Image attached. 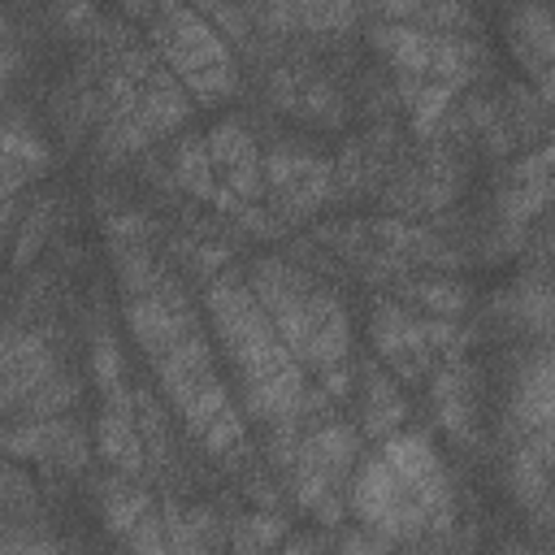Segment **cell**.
<instances>
[{
	"label": "cell",
	"mask_w": 555,
	"mask_h": 555,
	"mask_svg": "<svg viewBox=\"0 0 555 555\" xmlns=\"http://www.w3.org/2000/svg\"><path fill=\"white\" fill-rule=\"evenodd\" d=\"M243 273L278 338L308 373L351 360V317L334 286L291 256H256Z\"/></svg>",
	"instance_id": "obj_1"
},
{
	"label": "cell",
	"mask_w": 555,
	"mask_h": 555,
	"mask_svg": "<svg viewBox=\"0 0 555 555\" xmlns=\"http://www.w3.org/2000/svg\"><path fill=\"white\" fill-rule=\"evenodd\" d=\"M121 17H139L156 56L178 74L195 104H217L238 91V61L225 35L204 17V9H134L126 4Z\"/></svg>",
	"instance_id": "obj_2"
},
{
	"label": "cell",
	"mask_w": 555,
	"mask_h": 555,
	"mask_svg": "<svg viewBox=\"0 0 555 555\" xmlns=\"http://www.w3.org/2000/svg\"><path fill=\"white\" fill-rule=\"evenodd\" d=\"M347 499H351V516H356L360 525H369V529L395 538L399 546H408V542H425L434 516L447 512V507L455 503V499H451V503H434V499H425V494H421L416 486H408V481H403L377 451L360 460Z\"/></svg>",
	"instance_id": "obj_3"
},
{
	"label": "cell",
	"mask_w": 555,
	"mask_h": 555,
	"mask_svg": "<svg viewBox=\"0 0 555 555\" xmlns=\"http://www.w3.org/2000/svg\"><path fill=\"white\" fill-rule=\"evenodd\" d=\"M121 308H126V330H130V338L143 347L147 360H156V356L169 351L178 338H186V334L199 330V308H195V299L186 295V286H182L173 273H169L160 286L121 299Z\"/></svg>",
	"instance_id": "obj_4"
},
{
	"label": "cell",
	"mask_w": 555,
	"mask_h": 555,
	"mask_svg": "<svg viewBox=\"0 0 555 555\" xmlns=\"http://www.w3.org/2000/svg\"><path fill=\"white\" fill-rule=\"evenodd\" d=\"M204 139H208V160H212L221 186L238 204H260V195H264V147H260L256 130L247 126V117L225 113L204 130Z\"/></svg>",
	"instance_id": "obj_5"
},
{
	"label": "cell",
	"mask_w": 555,
	"mask_h": 555,
	"mask_svg": "<svg viewBox=\"0 0 555 555\" xmlns=\"http://www.w3.org/2000/svg\"><path fill=\"white\" fill-rule=\"evenodd\" d=\"M9 460H35L61 473H82L91 460V438L74 416H48V421H9L4 429Z\"/></svg>",
	"instance_id": "obj_6"
},
{
	"label": "cell",
	"mask_w": 555,
	"mask_h": 555,
	"mask_svg": "<svg viewBox=\"0 0 555 555\" xmlns=\"http://www.w3.org/2000/svg\"><path fill=\"white\" fill-rule=\"evenodd\" d=\"M61 360L56 351L48 347V334L43 330H22L17 321L9 325L4 334V351H0V382H4V412L13 416L43 382L61 377Z\"/></svg>",
	"instance_id": "obj_7"
},
{
	"label": "cell",
	"mask_w": 555,
	"mask_h": 555,
	"mask_svg": "<svg viewBox=\"0 0 555 555\" xmlns=\"http://www.w3.org/2000/svg\"><path fill=\"white\" fill-rule=\"evenodd\" d=\"M95 455L113 473H121V477H143L152 468L147 442L139 434V416H134V386L126 395L100 399V412H95Z\"/></svg>",
	"instance_id": "obj_8"
},
{
	"label": "cell",
	"mask_w": 555,
	"mask_h": 555,
	"mask_svg": "<svg viewBox=\"0 0 555 555\" xmlns=\"http://www.w3.org/2000/svg\"><path fill=\"white\" fill-rule=\"evenodd\" d=\"M212 338H208V330L199 325L195 334H186V338H178L169 351H160L156 360H152V373H156V390L165 395V403L169 408H186L204 386H212L221 373L212 369Z\"/></svg>",
	"instance_id": "obj_9"
},
{
	"label": "cell",
	"mask_w": 555,
	"mask_h": 555,
	"mask_svg": "<svg viewBox=\"0 0 555 555\" xmlns=\"http://www.w3.org/2000/svg\"><path fill=\"white\" fill-rule=\"evenodd\" d=\"M360 416H356V425H360V434H364V442H386L390 434H399V429H408V395H403V386H399V377L386 369V364H377V360H364L360 364Z\"/></svg>",
	"instance_id": "obj_10"
},
{
	"label": "cell",
	"mask_w": 555,
	"mask_h": 555,
	"mask_svg": "<svg viewBox=\"0 0 555 555\" xmlns=\"http://www.w3.org/2000/svg\"><path fill=\"white\" fill-rule=\"evenodd\" d=\"M191 108H195V100H191V91L178 82V74L160 61L143 82H139V108H134V126H139V134L147 139V143H156V139H165V134H173V130H182L186 126V117H191Z\"/></svg>",
	"instance_id": "obj_11"
},
{
	"label": "cell",
	"mask_w": 555,
	"mask_h": 555,
	"mask_svg": "<svg viewBox=\"0 0 555 555\" xmlns=\"http://www.w3.org/2000/svg\"><path fill=\"white\" fill-rule=\"evenodd\" d=\"M95 507H100L104 529L126 542V538L139 529V520L156 512V499H152V490L143 486V477L108 473V477H100V486H95Z\"/></svg>",
	"instance_id": "obj_12"
},
{
	"label": "cell",
	"mask_w": 555,
	"mask_h": 555,
	"mask_svg": "<svg viewBox=\"0 0 555 555\" xmlns=\"http://www.w3.org/2000/svg\"><path fill=\"white\" fill-rule=\"evenodd\" d=\"M503 35L520 69H529V78H538L555 61V13L551 9H512L503 17Z\"/></svg>",
	"instance_id": "obj_13"
},
{
	"label": "cell",
	"mask_w": 555,
	"mask_h": 555,
	"mask_svg": "<svg viewBox=\"0 0 555 555\" xmlns=\"http://www.w3.org/2000/svg\"><path fill=\"white\" fill-rule=\"evenodd\" d=\"M503 477H507V490L516 499V507L529 516L533 507H542L551 494H555V473L546 468L542 451L529 442V438H512L507 447V460H503Z\"/></svg>",
	"instance_id": "obj_14"
},
{
	"label": "cell",
	"mask_w": 555,
	"mask_h": 555,
	"mask_svg": "<svg viewBox=\"0 0 555 555\" xmlns=\"http://www.w3.org/2000/svg\"><path fill=\"white\" fill-rule=\"evenodd\" d=\"M373 48L390 61L395 74L429 78V56H434V30L421 22H382L373 26Z\"/></svg>",
	"instance_id": "obj_15"
},
{
	"label": "cell",
	"mask_w": 555,
	"mask_h": 555,
	"mask_svg": "<svg viewBox=\"0 0 555 555\" xmlns=\"http://www.w3.org/2000/svg\"><path fill=\"white\" fill-rule=\"evenodd\" d=\"M403 308L421 312V317H442V321H460L468 312V286L460 278H442V273H429V278H403L390 286Z\"/></svg>",
	"instance_id": "obj_16"
},
{
	"label": "cell",
	"mask_w": 555,
	"mask_h": 555,
	"mask_svg": "<svg viewBox=\"0 0 555 555\" xmlns=\"http://www.w3.org/2000/svg\"><path fill=\"white\" fill-rule=\"evenodd\" d=\"M395 91H399V104L408 108L412 130L421 139H434L451 121L455 95H460V91H451V87H442L434 78H412V74H395Z\"/></svg>",
	"instance_id": "obj_17"
},
{
	"label": "cell",
	"mask_w": 555,
	"mask_h": 555,
	"mask_svg": "<svg viewBox=\"0 0 555 555\" xmlns=\"http://www.w3.org/2000/svg\"><path fill=\"white\" fill-rule=\"evenodd\" d=\"M481 43L464 30H434V56H429V78L451 87V91H464L468 82H477L481 74Z\"/></svg>",
	"instance_id": "obj_18"
},
{
	"label": "cell",
	"mask_w": 555,
	"mask_h": 555,
	"mask_svg": "<svg viewBox=\"0 0 555 555\" xmlns=\"http://www.w3.org/2000/svg\"><path fill=\"white\" fill-rule=\"evenodd\" d=\"M291 538V520L278 507H243L230 516V555H278V546Z\"/></svg>",
	"instance_id": "obj_19"
},
{
	"label": "cell",
	"mask_w": 555,
	"mask_h": 555,
	"mask_svg": "<svg viewBox=\"0 0 555 555\" xmlns=\"http://www.w3.org/2000/svg\"><path fill=\"white\" fill-rule=\"evenodd\" d=\"M551 208H555V182L551 178H516V173L503 178V191H499V217H503V225L529 230Z\"/></svg>",
	"instance_id": "obj_20"
},
{
	"label": "cell",
	"mask_w": 555,
	"mask_h": 555,
	"mask_svg": "<svg viewBox=\"0 0 555 555\" xmlns=\"http://www.w3.org/2000/svg\"><path fill=\"white\" fill-rule=\"evenodd\" d=\"M134 416H139V434L147 442V460L156 473H165L169 464V408L165 395L152 386H134Z\"/></svg>",
	"instance_id": "obj_21"
},
{
	"label": "cell",
	"mask_w": 555,
	"mask_h": 555,
	"mask_svg": "<svg viewBox=\"0 0 555 555\" xmlns=\"http://www.w3.org/2000/svg\"><path fill=\"white\" fill-rule=\"evenodd\" d=\"M91 377L100 386V399L130 390V382H126V356H121L117 338L108 330H100V325L91 330Z\"/></svg>",
	"instance_id": "obj_22"
},
{
	"label": "cell",
	"mask_w": 555,
	"mask_h": 555,
	"mask_svg": "<svg viewBox=\"0 0 555 555\" xmlns=\"http://www.w3.org/2000/svg\"><path fill=\"white\" fill-rule=\"evenodd\" d=\"M399 551V542L395 538H386V533H377V529H369V525H343L334 538H330V555H395Z\"/></svg>",
	"instance_id": "obj_23"
},
{
	"label": "cell",
	"mask_w": 555,
	"mask_h": 555,
	"mask_svg": "<svg viewBox=\"0 0 555 555\" xmlns=\"http://www.w3.org/2000/svg\"><path fill=\"white\" fill-rule=\"evenodd\" d=\"M160 516H165V533H169V555H217L186 520V507H178L173 499L160 503Z\"/></svg>",
	"instance_id": "obj_24"
},
{
	"label": "cell",
	"mask_w": 555,
	"mask_h": 555,
	"mask_svg": "<svg viewBox=\"0 0 555 555\" xmlns=\"http://www.w3.org/2000/svg\"><path fill=\"white\" fill-rule=\"evenodd\" d=\"M4 555H65V546L48 533H39L35 525L26 529L22 520H9L4 529Z\"/></svg>",
	"instance_id": "obj_25"
},
{
	"label": "cell",
	"mask_w": 555,
	"mask_h": 555,
	"mask_svg": "<svg viewBox=\"0 0 555 555\" xmlns=\"http://www.w3.org/2000/svg\"><path fill=\"white\" fill-rule=\"evenodd\" d=\"M126 551H130V555H169V533H165L160 507L139 520V529L126 538Z\"/></svg>",
	"instance_id": "obj_26"
},
{
	"label": "cell",
	"mask_w": 555,
	"mask_h": 555,
	"mask_svg": "<svg viewBox=\"0 0 555 555\" xmlns=\"http://www.w3.org/2000/svg\"><path fill=\"white\" fill-rule=\"evenodd\" d=\"M278 555H330V538L325 533H291Z\"/></svg>",
	"instance_id": "obj_27"
},
{
	"label": "cell",
	"mask_w": 555,
	"mask_h": 555,
	"mask_svg": "<svg viewBox=\"0 0 555 555\" xmlns=\"http://www.w3.org/2000/svg\"><path fill=\"white\" fill-rule=\"evenodd\" d=\"M533 91H538V100H542V104L555 113V61H551V65H546V69L533 78Z\"/></svg>",
	"instance_id": "obj_28"
},
{
	"label": "cell",
	"mask_w": 555,
	"mask_h": 555,
	"mask_svg": "<svg viewBox=\"0 0 555 555\" xmlns=\"http://www.w3.org/2000/svg\"><path fill=\"white\" fill-rule=\"evenodd\" d=\"M542 264H555V230L542 238Z\"/></svg>",
	"instance_id": "obj_29"
},
{
	"label": "cell",
	"mask_w": 555,
	"mask_h": 555,
	"mask_svg": "<svg viewBox=\"0 0 555 555\" xmlns=\"http://www.w3.org/2000/svg\"><path fill=\"white\" fill-rule=\"evenodd\" d=\"M499 555H533V551H529V546H520V542H507Z\"/></svg>",
	"instance_id": "obj_30"
}]
</instances>
